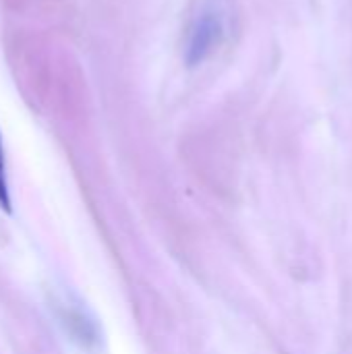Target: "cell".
Masks as SVG:
<instances>
[{"label":"cell","mask_w":352,"mask_h":354,"mask_svg":"<svg viewBox=\"0 0 352 354\" xmlns=\"http://www.w3.org/2000/svg\"><path fill=\"white\" fill-rule=\"evenodd\" d=\"M0 207L10 212V199H8V187H6V172H4V149H2V137H0Z\"/></svg>","instance_id":"2"},{"label":"cell","mask_w":352,"mask_h":354,"mask_svg":"<svg viewBox=\"0 0 352 354\" xmlns=\"http://www.w3.org/2000/svg\"><path fill=\"white\" fill-rule=\"evenodd\" d=\"M222 33H224V21H222V15L207 6L203 8L191 23L189 27V37H187V62L191 66L203 62L214 50L216 46L220 44L222 39Z\"/></svg>","instance_id":"1"}]
</instances>
